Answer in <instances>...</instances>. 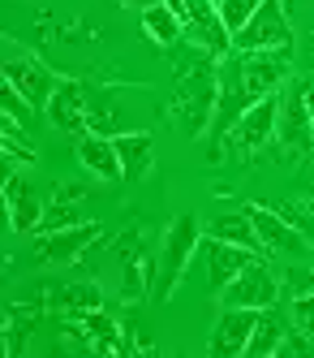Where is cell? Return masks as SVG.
I'll use <instances>...</instances> for the list:
<instances>
[{"label": "cell", "mask_w": 314, "mask_h": 358, "mask_svg": "<svg viewBox=\"0 0 314 358\" xmlns=\"http://www.w3.org/2000/svg\"><path fill=\"white\" fill-rule=\"evenodd\" d=\"M198 220L194 216H177L168 224V234H164V246H160V276H155V302H168L172 289H177V280L186 276L190 259L198 255Z\"/></svg>", "instance_id": "7a4b0ae2"}, {"label": "cell", "mask_w": 314, "mask_h": 358, "mask_svg": "<svg viewBox=\"0 0 314 358\" xmlns=\"http://www.w3.org/2000/svg\"><path fill=\"white\" fill-rule=\"evenodd\" d=\"M77 324H82L87 332V345L95 354H129L125 350V332L112 315H103V311H87V315H77Z\"/></svg>", "instance_id": "d6986e66"}, {"label": "cell", "mask_w": 314, "mask_h": 358, "mask_svg": "<svg viewBox=\"0 0 314 358\" xmlns=\"http://www.w3.org/2000/svg\"><path fill=\"white\" fill-rule=\"evenodd\" d=\"M250 220H254L258 242H263L267 255H280V259H301V255L314 250V242L301 234V229H293L276 208H267V203H250Z\"/></svg>", "instance_id": "ba28073f"}, {"label": "cell", "mask_w": 314, "mask_h": 358, "mask_svg": "<svg viewBox=\"0 0 314 358\" xmlns=\"http://www.w3.org/2000/svg\"><path fill=\"white\" fill-rule=\"evenodd\" d=\"M254 324H258V311H250V306H224L211 341H207V354H216V358L246 354V345L254 337Z\"/></svg>", "instance_id": "4fadbf2b"}, {"label": "cell", "mask_w": 314, "mask_h": 358, "mask_svg": "<svg viewBox=\"0 0 314 358\" xmlns=\"http://www.w3.org/2000/svg\"><path fill=\"white\" fill-rule=\"evenodd\" d=\"M142 27H147V35L160 43V48H172L177 39H186V22H181L168 5H151V9H142Z\"/></svg>", "instance_id": "44dd1931"}, {"label": "cell", "mask_w": 314, "mask_h": 358, "mask_svg": "<svg viewBox=\"0 0 314 358\" xmlns=\"http://www.w3.org/2000/svg\"><path fill=\"white\" fill-rule=\"evenodd\" d=\"M306 99H310V108H314V78L306 83Z\"/></svg>", "instance_id": "1f68e13d"}, {"label": "cell", "mask_w": 314, "mask_h": 358, "mask_svg": "<svg viewBox=\"0 0 314 358\" xmlns=\"http://www.w3.org/2000/svg\"><path fill=\"white\" fill-rule=\"evenodd\" d=\"M87 220V203H65V199H52L43 208V220L35 234H52V229H69V224H82Z\"/></svg>", "instance_id": "603a6c76"}, {"label": "cell", "mask_w": 314, "mask_h": 358, "mask_svg": "<svg viewBox=\"0 0 314 358\" xmlns=\"http://www.w3.org/2000/svg\"><path fill=\"white\" fill-rule=\"evenodd\" d=\"M237 65H241V83L250 99L276 95L289 83V52H237Z\"/></svg>", "instance_id": "7c38bea8"}, {"label": "cell", "mask_w": 314, "mask_h": 358, "mask_svg": "<svg viewBox=\"0 0 314 358\" xmlns=\"http://www.w3.org/2000/svg\"><path fill=\"white\" fill-rule=\"evenodd\" d=\"M99 238H103L99 220H82V224H69V229H52V234H35V259L39 264H73V259H82L87 246H95Z\"/></svg>", "instance_id": "9c48e42d"}, {"label": "cell", "mask_w": 314, "mask_h": 358, "mask_svg": "<svg viewBox=\"0 0 314 358\" xmlns=\"http://www.w3.org/2000/svg\"><path fill=\"white\" fill-rule=\"evenodd\" d=\"M103 306V294L95 280H73V285H65L57 298H52V311L65 315V320H77V315H87V311H99Z\"/></svg>", "instance_id": "ffe728a7"}, {"label": "cell", "mask_w": 314, "mask_h": 358, "mask_svg": "<svg viewBox=\"0 0 314 358\" xmlns=\"http://www.w3.org/2000/svg\"><path fill=\"white\" fill-rule=\"evenodd\" d=\"M280 341H284V324H280V315H271V306H267V311H258V324H254V337H250L246 354L250 358H267V354L280 350Z\"/></svg>", "instance_id": "7402d4cb"}, {"label": "cell", "mask_w": 314, "mask_h": 358, "mask_svg": "<svg viewBox=\"0 0 314 358\" xmlns=\"http://www.w3.org/2000/svg\"><path fill=\"white\" fill-rule=\"evenodd\" d=\"M276 212H280L284 220H289L293 229H301V234L314 242V212H310V203H301V199H284Z\"/></svg>", "instance_id": "484cf974"}, {"label": "cell", "mask_w": 314, "mask_h": 358, "mask_svg": "<svg viewBox=\"0 0 314 358\" xmlns=\"http://www.w3.org/2000/svg\"><path fill=\"white\" fill-rule=\"evenodd\" d=\"M276 125H280V91L254 99V104L241 113V121L224 134V151H232L237 160H250L276 138Z\"/></svg>", "instance_id": "3957f363"}, {"label": "cell", "mask_w": 314, "mask_h": 358, "mask_svg": "<svg viewBox=\"0 0 314 358\" xmlns=\"http://www.w3.org/2000/svg\"><path fill=\"white\" fill-rule=\"evenodd\" d=\"M284 280H289V289H293L297 298H301V294H314V268H306V272H301V268H293Z\"/></svg>", "instance_id": "f1b7e54d"}, {"label": "cell", "mask_w": 314, "mask_h": 358, "mask_svg": "<svg viewBox=\"0 0 314 358\" xmlns=\"http://www.w3.org/2000/svg\"><path fill=\"white\" fill-rule=\"evenodd\" d=\"M47 121L57 125V130L87 134V95H82V83L61 78V87L52 91V99H47Z\"/></svg>", "instance_id": "5bb4252c"}, {"label": "cell", "mask_w": 314, "mask_h": 358, "mask_svg": "<svg viewBox=\"0 0 314 358\" xmlns=\"http://www.w3.org/2000/svg\"><path fill=\"white\" fill-rule=\"evenodd\" d=\"M77 164H82L87 173H95V177H103V182H125L117 143L108 134H82L77 138Z\"/></svg>", "instance_id": "e0dca14e"}, {"label": "cell", "mask_w": 314, "mask_h": 358, "mask_svg": "<svg viewBox=\"0 0 314 358\" xmlns=\"http://www.w3.org/2000/svg\"><path fill=\"white\" fill-rule=\"evenodd\" d=\"M293 315H297V328L314 337V294H301V298L293 302Z\"/></svg>", "instance_id": "83f0119b"}, {"label": "cell", "mask_w": 314, "mask_h": 358, "mask_svg": "<svg viewBox=\"0 0 314 358\" xmlns=\"http://www.w3.org/2000/svg\"><path fill=\"white\" fill-rule=\"evenodd\" d=\"M202 255H207V280H211V289H216V294H220L228 280L254 259V250L232 246V242H220V238H202Z\"/></svg>", "instance_id": "9a60e30c"}, {"label": "cell", "mask_w": 314, "mask_h": 358, "mask_svg": "<svg viewBox=\"0 0 314 358\" xmlns=\"http://www.w3.org/2000/svg\"><path fill=\"white\" fill-rule=\"evenodd\" d=\"M254 104L246 83H241V65H237V52L220 61V95H216V121H211V138L224 143V134L241 121V113Z\"/></svg>", "instance_id": "8fae6325"}, {"label": "cell", "mask_w": 314, "mask_h": 358, "mask_svg": "<svg viewBox=\"0 0 314 358\" xmlns=\"http://www.w3.org/2000/svg\"><path fill=\"white\" fill-rule=\"evenodd\" d=\"M5 160L17 164V169L35 164V147H31V138H26V125H17L9 117H5Z\"/></svg>", "instance_id": "cb8c5ba5"}, {"label": "cell", "mask_w": 314, "mask_h": 358, "mask_svg": "<svg viewBox=\"0 0 314 358\" xmlns=\"http://www.w3.org/2000/svg\"><path fill=\"white\" fill-rule=\"evenodd\" d=\"M5 83L31 99V108H47L52 91L61 87V78H57V73H52L43 61H35L31 52H17L13 43H9V57H5Z\"/></svg>", "instance_id": "30bf717a"}, {"label": "cell", "mask_w": 314, "mask_h": 358, "mask_svg": "<svg viewBox=\"0 0 314 358\" xmlns=\"http://www.w3.org/2000/svg\"><path fill=\"white\" fill-rule=\"evenodd\" d=\"M31 113H35V108H31V99H26L22 91H13V87L5 83V117H9V121H17V125H31Z\"/></svg>", "instance_id": "4316f807"}, {"label": "cell", "mask_w": 314, "mask_h": 358, "mask_svg": "<svg viewBox=\"0 0 314 358\" xmlns=\"http://www.w3.org/2000/svg\"><path fill=\"white\" fill-rule=\"evenodd\" d=\"M121 5H134V9H151V5H164V0H121Z\"/></svg>", "instance_id": "f546056e"}, {"label": "cell", "mask_w": 314, "mask_h": 358, "mask_svg": "<svg viewBox=\"0 0 314 358\" xmlns=\"http://www.w3.org/2000/svg\"><path fill=\"white\" fill-rule=\"evenodd\" d=\"M216 95H220V61L216 65H181L177 73V95H172V117L186 138H198L216 121Z\"/></svg>", "instance_id": "6da1fadb"}, {"label": "cell", "mask_w": 314, "mask_h": 358, "mask_svg": "<svg viewBox=\"0 0 314 358\" xmlns=\"http://www.w3.org/2000/svg\"><path fill=\"white\" fill-rule=\"evenodd\" d=\"M237 52H293V27L284 13V0H263L258 13L232 35Z\"/></svg>", "instance_id": "277c9868"}, {"label": "cell", "mask_w": 314, "mask_h": 358, "mask_svg": "<svg viewBox=\"0 0 314 358\" xmlns=\"http://www.w3.org/2000/svg\"><path fill=\"white\" fill-rule=\"evenodd\" d=\"M258 5H263V0H216V9H220V17H224V27L237 35L246 22L258 13Z\"/></svg>", "instance_id": "d4e9b609"}, {"label": "cell", "mask_w": 314, "mask_h": 358, "mask_svg": "<svg viewBox=\"0 0 314 358\" xmlns=\"http://www.w3.org/2000/svg\"><path fill=\"white\" fill-rule=\"evenodd\" d=\"M310 113H314V108H310Z\"/></svg>", "instance_id": "d6a6232c"}, {"label": "cell", "mask_w": 314, "mask_h": 358, "mask_svg": "<svg viewBox=\"0 0 314 358\" xmlns=\"http://www.w3.org/2000/svg\"><path fill=\"white\" fill-rule=\"evenodd\" d=\"M202 234H207V238H220V242H232V246H246V250H254V255H267L263 242H258L254 220H250V208H246V212H224V216H216L211 224L202 229Z\"/></svg>", "instance_id": "ac0fdd59"}, {"label": "cell", "mask_w": 314, "mask_h": 358, "mask_svg": "<svg viewBox=\"0 0 314 358\" xmlns=\"http://www.w3.org/2000/svg\"><path fill=\"white\" fill-rule=\"evenodd\" d=\"M112 143L121 156V177L125 182H142L155 164V138L142 130H121V134H112Z\"/></svg>", "instance_id": "2e32d148"}, {"label": "cell", "mask_w": 314, "mask_h": 358, "mask_svg": "<svg viewBox=\"0 0 314 358\" xmlns=\"http://www.w3.org/2000/svg\"><path fill=\"white\" fill-rule=\"evenodd\" d=\"M276 298H280V276L271 272L263 255H254L220 289V306H250V311H267V306H276Z\"/></svg>", "instance_id": "5b68a950"}, {"label": "cell", "mask_w": 314, "mask_h": 358, "mask_svg": "<svg viewBox=\"0 0 314 358\" xmlns=\"http://www.w3.org/2000/svg\"><path fill=\"white\" fill-rule=\"evenodd\" d=\"M276 138L284 143V151H301L310 156L314 151V113H310V99L301 83H284L280 91V125H276Z\"/></svg>", "instance_id": "52a82bcc"}, {"label": "cell", "mask_w": 314, "mask_h": 358, "mask_svg": "<svg viewBox=\"0 0 314 358\" xmlns=\"http://www.w3.org/2000/svg\"><path fill=\"white\" fill-rule=\"evenodd\" d=\"M181 22H186V39L198 48L202 57L224 61V57L237 52V48H232V31L224 27L216 0H186V13H181Z\"/></svg>", "instance_id": "8992f818"}, {"label": "cell", "mask_w": 314, "mask_h": 358, "mask_svg": "<svg viewBox=\"0 0 314 358\" xmlns=\"http://www.w3.org/2000/svg\"><path fill=\"white\" fill-rule=\"evenodd\" d=\"M164 5H168V9H172L177 17H181V13H186V0H164Z\"/></svg>", "instance_id": "4dcf8cb0"}]
</instances>
